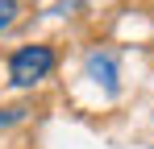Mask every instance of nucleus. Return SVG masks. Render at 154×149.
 I'll list each match as a JSON object with an SVG mask.
<instances>
[{"instance_id": "7ed1b4c3", "label": "nucleus", "mask_w": 154, "mask_h": 149, "mask_svg": "<svg viewBox=\"0 0 154 149\" xmlns=\"http://www.w3.org/2000/svg\"><path fill=\"white\" fill-rule=\"evenodd\" d=\"M17 13H21L17 0H0V29H8V25L17 21Z\"/></svg>"}, {"instance_id": "20e7f679", "label": "nucleus", "mask_w": 154, "mask_h": 149, "mask_svg": "<svg viewBox=\"0 0 154 149\" xmlns=\"http://www.w3.org/2000/svg\"><path fill=\"white\" fill-rule=\"evenodd\" d=\"M17 120H25V108H0V128L4 124H17Z\"/></svg>"}, {"instance_id": "f03ea898", "label": "nucleus", "mask_w": 154, "mask_h": 149, "mask_svg": "<svg viewBox=\"0 0 154 149\" xmlns=\"http://www.w3.org/2000/svg\"><path fill=\"white\" fill-rule=\"evenodd\" d=\"M88 74L104 83L108 91H117V62H112V54L108 50H96V54H88Z\"/></svg>"}, {"instance_id": "f257e3e1", "label": "nucleus", "mask_w": 154, "mask_h": 149, "mask_svg": "<svg viewBox=\"0 0 154 149\" xmlns=\"http://www.w3.org/2000/svg\"><path fill=\"white\" fill-rule=\"evenodd\" d=\"M58 66V54L50 46H21L8 54V83L13 87H38Z\"/></svg>"}]
</instances>
